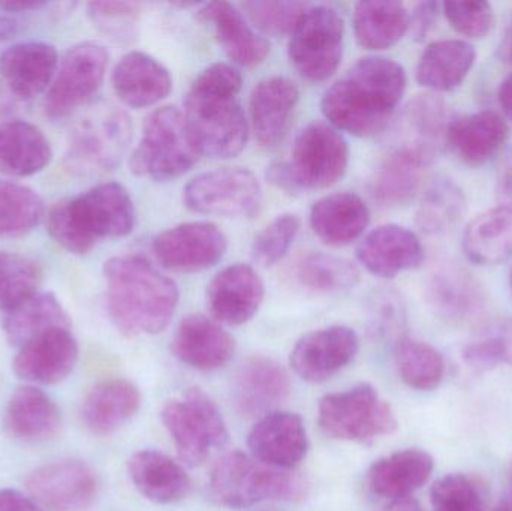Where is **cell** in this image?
<instances>
[{
	"mask_svg": "<svg viewBox=\"0 0 512 511\" xmlns=\"http://www.w3.org/2000/svg\"><path fill=\"white\" fill-rule=\"evenodd\" d=\"M265 287L259 273L249 264L225 267L207 287V306L215 321L239 327L258 314Z\"/></svg>",
	"mask_w": 512,
	"mask_h": 511,
	"instance_id": "obj_19",
	"label": "cell"
},
{
	"mask_svg": "<svg viewBox=\"0 0 512 511\" xmlns=\"http://www.w3.org/2000/svg\"><path fill=\"white\" fill-rule=\"evenodd\" d=\"M499 56L504 62L512 65V17L502 36L501 44H499Z\"/></svg>",
	"mask_w": 512,
	"mask_h": 511,
	"instance_id": "obj_58",
	"label": "cell"
},
{
	"mask_svg": "<svg viewBox=\"0 0 512 511\" xmlns=\"http://www.w3.org/2000/svg\"><path fill=\"white\" fill-rule=\"evenodd\" d=\"M433 511H483V495L471 477L447 474L430 491Z\"/></svg>",
	"mask_w": 512,
	"mask_h": 511,
	"instance_id": "obj_48",
	"label": "cell"
},
{
	"mask_svg": "<svg viewBox=\"0 0 512 511\" xmlns=\"http://www.w3.org/2000/svg\"><path fill=\"white\" fill-rule=\"evenodd\" d=\"M345 23L330 6H309L289 39L288 54L295 71L310 83L328 80L343 57Z\"/></svg>",
	"mask_w": 512,
	"mask_h": 511,
	"instance_id": "obj_11",
	"label": "cell"
},
{
	"mask_svg": "<svg viewBox=\"0 0 512 511\" xmlns=\"http://www.w3.org/2000/svg\"><path fill=\"white\" fill-rule=\"evenodd\" d=\"M492 511H512V504L508 500L502 501Z\"/></svg>",
	"mask_w": 512,
	"mask_h": 511,
	"instance_id": "obj_62",
	"label": "cell"
},
{
	"mask_svg": "<svg viewBox=\"0 0 512 511\" xmlns=\"http://www.w3.org/2000/svg\"><path fill=\"white\" fill-rule=\"evenodd\" d=\"M450 26L468 39H483L496 24L493 6L487 2H444L441 5Z\"/></svg>",
	"mask_w": 512,
	"mask_h": 511,
	"instance_id": "obj_50",
	"label": "cell"
},
{
	"mask_svg": "<svg viewBox=\"0 0 512 511\" xmlns=\"http://www.w3.org/2000/svg\"><path fill=\"white\" fill-rule=\"evenodd\" d=\"M57 68L56 48L47 42H20L0 54V78L20 101H30L50 89Z\"/></svg>",
	"mask_w": 512,
	"mask_h": 511,
	"instance_id": "obj_24",
	"label": "cell"
},
{
	"mask_svg": "<svg viewBox=\"0 0 512 511\" xmlns=\"http://www.w3.org/2000/svg\"><path fill=\"white\" fill-rule=\"evenodd\" d=\"M242 83V74L228 63H213L192 83L185 117L203 155L228 159L245 149L249 122L239 101Z\"/></svg>",
	"mask_w": 512,
	"mask_h": 511,
	"instance_id": "obj_3",
	"label": "cell"
},
{
	"mask_svg": "<svg viewBox=\"0 0 512 511\" xmlns=\"http://www.w3.org/2000/svg\"><path fill=\"white\" fill-rule=\"evenodd\" d=\"M174 356L198 371H218L231 362L236 341L213 318L191 314L183 318L171 344Z\"/></svg>",
	"mask_w": 512,
	"mask_h": 511,
	"instance_id": "obj_23",
	"label": "cell"
},
{
	"mask_svg": "<svg viewBox=\"0 0 512 511\" xmlns=\"http://www.w3.org/2000/svg\"><path fill=\"white\" fill-rule=\"evenodd\" d=\"M439 9H441V3L438 2H421L415 5L414 11L409 14V30L415 41H424L432 32L438 20Z\"/></svg>",
	"mask_w": 512,
	"mask_h": 511,
	"instance_id": "obj_53",
	"label": "cell"
},
{
	"mask_svg": "<svg viewBox=\"0 0 512 511\" xmlns=\"http://www.w3.org/2000/svg\"><path fill=\"white\" fill-rule=\"evenodd\" d=\"M394 359L403 383L418 392H432L444 380V357L426 342L406 336L394 345Z\"/></svg>",
	"mask_w": 512,
	"mask_h": 511,
	"instance_id": "obj_42",
	"label": "cell"
},
{
	"mask_svg": "<svg viewBox=\"0 0 512 511\" xmlns=\"http://www.w3.org/2000/svg\"><path fill=\"white\" fill-rule=\"evenodd\" d=\"M300 101L297 84L288 77L273 75L259 81L251 93V128L261 146L273 147L283 140Z\"/></svg>",
	"mask_w": 512,
	"mask_h": 511,
	"instance_id": "obj_25",
	"label": "cell"
},
{
	"mask_svg": "<svg viewBox=\"0 0 512 511\" xmlns=\"http://www.w3.org/2000/svg\"><path fill=\"white\" fill-rule=\"evenodd\" d=\"M0 511H44L29 495L15 489L0 491Z\"/></svg>",
	"mask_w": 512,
	"mask_h": 511,
	"instance_id": "obj_55",
	"label": "cell"
},
{
	"mask_svg": "<svg viewBox=\"0 0 512 511\" xmlns=\"http://www.w3.org/2000/svg\"><path fill=\"white\" fill-rule=\"evenodd\" d=\"M510 138L505 117L493 110L457 117L448 123L447 143L457 158L472 168L489 164Z\"/></svg>",
	"mask_w": 512,
	"mask_h": 511,
	"instance_id": "obj_27",
	"label": "cell"
},
{
	"mask_svg": "<svg viewBox=\"0 0 512 511\" xmlns=\"http://www.w3.org/2000/svg\"><path fill=\"white\" fill-rule=\"evenodd\" d=\"M44 201L29 186L0 179V237L26 236L44 218Z\"/></svg>",
	"mask_w": 512,
	"mask_h": 511,
	"instance_id": "obj_43",
	"label": "cell"
},
{
	"mask_svg": "<svg viewBox=\"0 0 512 511\" xmlns=\"http://www.w3.org/2000/svg\"><path fill=\"white\" fill-rule=\"evenodd\" d=\"M466 198L462 188L448 177L432 180L417 210V225L423 233L441 236L462 219Z\"/></svg>",
	"mask_w": 512,
	"mask_h": 511,
	"instance_id": "obj_41",
	"label": "cell"
},
{
	"mask_svg": "<svg viewBox=\"0 0 512 511\" xmlns=\"http://www.w3.org/2000/svg\"><path fill=\"white\" fill-rule=\"evenodd\" d=\"M41 282L38 261L14 252H0V311H11L35 296Z\"/></svg>",
	"mask_w": 512,
	"mask_h": 511,
	"instance_id": "obj_45",
	"label": "cell"
},
{
	"mask_svg": "<svg viewBox=\"0 0 512 511\" xmlns=\"http://www.w3.org/2000/svg\"><path fill=\"white\" fill-rule=\"evenodd\" d=\"M391 511H424L421 509L420 504L415 503L414 500H405L400 501V503H396L393 506V509Z\"/></svg>",
	"mask_w": 512,
	"mask_h": 511,
	"instance_id": "obj_60",
	"label": "cell"
},
{
	"mask_svg": "<svg viewBox=\"0 0 512 511\" xmlns=\"http://www.w3.org/2000/svg\"><path fill=\"white\" fill-rule=\"evenodd\" d=\"M11 35V27H9L8 21L5 18L0 17V42L6 41Z\"/></svg>",
	"mask_w": 512,
	"mask_h": 511,
	"instance_id": "obj_61",
	"label": "cell"
},
{
	"mask_svg": "<svg viewBox=\"0 0 512 511\" xmlns=\"http://www.w3.org/2000/svg\"><path fill=\"white\" fill-rule=\"evenodd\" d=\"M48 3L42 0H2L0 11L6 14H21V12L41 11L47 8Z\"/></svg>",
	"mask_w": 512,
	"mask_h": 511,
	"instance_id": "obj_56",
	"label": "cell"
},
{
	"mask_svg": "<svg viewBox=\"0 0 512 511\" xmlns=\"http://www.w3.org/2000/svg\"><path fill=\"white\" fill-rule=\"evenodd\" d=\"M108 51L98 42L84 41L66 51L44 99L50 119H62L86 104L101 87Z\"/></svg>",
	"mask_w": 512,
	"mask_h": 511,
	"instance_id": "obj_13",
	"label": "cell"
},
{
	"mask_svg": "<svg viewBox=\"0 0 512 511\" xmlns=\"http://www.w3.org/2000/svg\"><path fill=\"white\" fill-rule=\"evenodd\" d=\"M508 488H510V492H508L507 500L512 504V462L510 467V476H508Z\"/></svg>",
	"mask_w": 512,
	"mask_h": 511,
	"instance_id": "obj_63",
	"label": "cell"
},
{
	"mask_svg": "<svg viewBox=\"0 0 512 511\" xmlns=\"http://www.w3.org/2000/svg\"><path fill=\"white\" fill-rule=\"evenodd\" d=\"M3 428L14 440L45 443L60 434L62 414L47 393L27 384L12 393L6 405Z\"/></svg>",
	"mask_w": 512,
	"mask_h": 511,
	"instance_id": "obj_30",
	"label": "cell"
},
{
	"mask_svg": "<svg viewBox=\"0 0 512 511\" xmlns=\"http://www.w3.org/2000/svg\"><path fill=\"white\" fill-rule=\"evenodd\" d=\"M498 101L505 117L512 122V74L508 75L498 90Z\"/></svg>",
	"mask_w": 512,
	"mask_h": 511,
	"instance_id": "obj_57",
	"label": "cell"
},
{
	"mask_svg": "<svg viewBox=\"0 0 512 511\" xmlns=\"http://www.w3.org/2000/svg\"><path fill=\"white\" fill-rule=\"evenodd\" d=\"M352 21L358 45L369 51L394 47L409 30L406 6L388 0L357 3Z\"/></svg>",
	"mask_w": 512,
	"mask_h": 511,
	"instance_id": "obj_39",
	"label": "cell"
},
{
	"mask_svg": "<svg viewBox=\"0 0 512 511\" xmlns=\"http://www.w3.org/2000/svg\"><path fill=\"white\" fill-rule=\"evenodd\" d=\"M27 495L44 511H84L95 503L98 474L81 461L42 465L27 476Z\"/></svg>",
	"mask_w": 512,
	"mask_h": 511,
	"instance_id": "obj_15",
	"label": "cell"
},
{
	"mask_svg": "<svg viewBox=\"0 0 512 511\" xmlns=\"http://www.w3.org/2000/svg\"><path fill=\"white\" fill-rule=\"evenodd\" d=\"M140 3L134 2H90L87 15L90 21L110 38L126 39L134 33L140 18Z\"/></svg>",
	"mask_w": 512,
	"mask_h": 511,
	"instance_id": "obj_51",
	"label": "cell"
},
{
	"mask_svg": "<svg viewBox=\"0 0 512 511\" xmlns=\"http://www.w3.org/2000/svg\"><path fill=\"white\" fill-rule=\"evenodd\" d=\"M309 5L303 2H246L243 9L256 29L271 36H291Z\"/></svg>",
	"mask_w": 512,
	"mask_h": 511,
	"instance_id": "obj_49",
	"label": "cell"
},
{
	"mask_svg": "<svg viewBox=\"0 0 512 511\" xmlns=\"http://www.w3.org/2000/svg\"><path fill=\"white\" fill-rule=\"evenodd\" d=\"M426 302L439 320L451 326H466L483 317L487 296L481 282L469 270L448 264L427 279Z\"/></svg>",
	"mask_w": 512,
	"mask_h": 511,
	"instance_id": "obj_17",
	"label": "cell"
},
{
	"mask_svg": "<svg viewBox=\"0 0 512 511\" xmlns=\"http://www.w3.org/2000/svg\"><path fill=\"white\" fill-rule=\"evenodd\" d=\"M510 287H511V291H512V269H511V272H510Z\"/></svg>",
	"mask_w": 512,
	"mask_h": 511,
	"instance_id": "obj_64",
	"label": "cell"
},
{
	"mask_svg": "<svg viewBox=\"0 0 512 511\" xmlns=\"http://www.w3.org/2000/svg\"><path fill=\"white\" fill-rule=\"evenodd\" d=\"M53 149L44 132L26 120L0 125V171L12 177H29L50 165Z\"/></svg>",
	"mask_w": 512,
	"mask_h": 511,
	"instance_id": "obj_37",
	"label": "cell"
},
{
	"mask_svg": "<svg viewBox=\"0 0 512 511\" xmlns=\"http://www.w3.org/2000/svg\"><path fill=\"white\" fill-rule=\"evenodd\" d=\"M54 329H71V320L54 294L36 293L5 312L3 330L12 347L21 348Z\"/></svg>",
	"mask_w": 512,
	"mask_h": 511,
	"instance_id": "obj_40",
	"label": "cell"
},
{
	"mask_svg": "<svg viewBox=\"0 0 512 511\" xmlns=\"http://www.w3.org/2000/svg\"><path fill=\"white\" fill-rule=\"evenodd\" d=\"M406 84L405 69L396 60L363 57L325 92L322 113L337 131L358 138L375 137L390 125Z\"/></svg>",
	"mask_w": 512,
	"mask_h": 511,
	"instance_id": "obj_1",
	"label": "cell"
},
{
	"mask_svg": "<svg viewBox=\"0 0 512 511\" xmlns=\"http://www.w3.org/2000/svg\"><path fill=\"white\" fill-rule=\"evenodd\" d=\"M462 359L466 366L475 372H489L502 365L498 345L484 330L477 339L463 347Z\"/></svg>",
	"mask_w": 512,
	"mask_h": 511,
	"instance_id": "obj_52",
	"label": "cell"
},
{
	"mask_svg": "<svg viewBox=\"0 0 512 511\" xmlns=\"http://www.w3.org/2000/svg\"><path fill=\"white\" fill-rule=\"evenodd\" d=\"M128 473L135 489L153 503H180L191 494L192 480L185 465L156 450L134 453Z\"/></svg>",
	"mask_w": 512,
	"mask_h": 511,
	"instance_id": "obj_33",
	"label": "cell"
},
{
	"mask_svg": "<svg viewBox=\"0 0 512 511\" xmlns=\"http://www.w3.org/2000/svg\"><path fill=\"white\" fill-rule=\"evenodd\" d=\"M499 192L504 197L512 198V155L505 164L501 179H499Z\"/></svg>",
	"mask_w": 512,
	"mask_h": 511,
	"instance_id": "obj_59",
	"label": "cell"
},
{
	"mask_svg": "<svg viewBox=\"0 0 512 511\" xmlns=\"http://www.w3.org/2000/svg\"><path fill=\"white\" fill-rule=\"evenodd\" d=\"M297 276L304 287L318 293H342L360 281L357 266L345 258L312 252L298 264Z\"/></svg>",
	"mask_w": 512,
	"mask_h": 511,
	"instance_id": "obj_44",
	"label": "cell"
},
{
	"mask_svg": "<svg viewBox=\"0 0 512 511\" xmlns=\"http://www.w3.org/2000/svg\"><path fill=\"white\" fill-rule=\"evenodd\" d=\"M228 240L212 222H185L155 237L153 255L164 269L177 273H197L216 266L224 258Z\"/></svg>",
	"mask_w": 512,
	"mask_h": 511,
	"instance_id": "obj_14",
	"label": "cell"
},
{
	"mask_svg": "<svg viewBox=\"0 0 512 511\" xmlns=\"http://www.w3.org/2000/svg\"><path fill=\"white\" fill-rule=\"evenodd\" d=\"M132 140L129 114L117 105L98 104L75 125L66 150V167L80 176H99L119 167Z\"/></svg>",
	"mask_w": 512,
	"mask_h": 511,
	"instance_id": "obj_8",
	"label": "cell"
},
{
	"mask_svg": "<svg viewBox=\"0 0 512 511\" xmlns=\"http://www.w3.org/2000/svg\"><path fill=\"white\" fill-rule=\"evenodd\" d=\"M349 149L330 123L313 122L295 138L291 161L274 162L267 179L286 194L298 195L336 185L348 170Z\"/></svg>",
	"mask_w": 512,
	"mask_h": 511,
	"instance_id": "obj_5",
	"label": "cell"
},
{
	"mask_svg": "<svg viewBox=\"0 0 512 511\" xmlns=\"http://www.w3.org/2000/svg\"><path fill=\"white\" fill-rule=\"evenodd\" d=\"M111 81L117 98L131 108L153 107L173 89L170 71L143 51L125 54L114 66Z\"/></svg>",
	"mask_w": 512,
	"mask_h": 511,
	"instance_id": "obj_29",
	"label": "cell"
},
{
	"mask_svg": "<svg viewBox=\"0 0 512 511\" xmlns=\"http://www.w3.org/2000/svg\"><path fill=\"white\" fill-rule=\"evenodd\" d=\"M435 470L432 455L423 449H405L376 461L367 473V486L375 497L400 503L429 482Z\"/></svg>",
	"mask_w": 512,
	"mask_h": 511,
	"instance_id": "obj_28",
	"label": "cell"
},
{
	"mask_svg": "<svg viewBox=\"0 0 512 511\" xmlns=\"http://www.w3.org/2000/svg\"><path fill=\"white\" fill-rule=\"evenodd\" d=\"M78 353L71 329H54L18 348L12 368L18 378L32 386H53L74 371Z\"/></svg>",
	"mask_w": 512,
	"mask_h": 511,
	"instance_id": "obj_22",
	"label": "cell"
},
{
	"mask_svg": "<svg viewBox=\"0 0 512 511\" xmlns=\"http://www.w3.org/2000/svg\"><path fill=\"white\" fill-rule=\"evenodd\" d=\"M358 347L357 333L351 327H325L298 339L289 363L301 380L325 383L354 360Z\"/></svg>",
	"mask_w": 512,
	"mask_h": 511,
	"instance_id": "obj_16",
	"label": "cell"
},
{
	"mask_svg": "<svg viewBox=\"0 0 512 511\" xmlns=\"http://www.w3.org/2000/svg\"><path fill=\"white\" fill-rule=\"evenodd\" d=\"M248 447L256 461L294 470L309 450L303 419L298 414L279 410L261 417L249 432Z\"/></svg>",
	"mask_w": 512,
	"mask_h": 511,
	"instance_id": "obj_20",
	"label": "cell"
},
{
	"mask_svg": "<svg viewBox=\"0 0 512 511\" xmlns=\"http://www.w3.org/2000/svg\"><path fill=\"white\" fill-rule=\"evenodd\" d=\"M355 255L367 272L391 279L420 267L424 261V246L409 228L387 224L366 234L358 243Z\"/></svg>",
	"mask_w": 512,
	"mask_h": 511,
	"instance_id": "obj_21",
	"label": "cell"
},
{
	"mask_svg": "<svg viewBox=\"0 0 512 511\" xmlns=\"http://www.w3.org/2000/svg\"><path fill=\"white\" fill-rule=\"evenodd\" d=\"M161 419L174 441L179 461L186 467L203 464L213 450L225 447L230 438L218 405L197 387L189 389L182 399L167 402Z\"/></svg>",
	"mask_w": 512,
	"mask_h": 511,
	"instance_id": "obj_10",
	"label": "cell"
},
{
	"mask_svg": "<svg viewBox=\"0 0 512 511\" xmlns=\"http://www.w3.org/2000/svg\"><path fill=\"white\" fill-rule=\"evenodd\" d=\"M138 387L125 378H111L96 384L83 402L81 419L84 426L98 437L119 431L140 410Z\"/></svg>",
	"mask_w": 512,
	"mask_h": 511,
	"instance_id": "obj_35",
	"label": "cell"
},
{
	"mask_svg": "<svg viewBox=\"0 0 512 511\" xmlns=\"http://www.w3.org/2000/svg\"><path fill=\"white\" fill-rule=\"evenodd\" d=\"M200 17L210 24L222 50L236 65L255 68L267 59L270 53L267 39L256 33L233 3H207L201 9Z\"/></svg>",
	"mask_w": 512,
	"mask_h": 511,
	"instance_id": "obj_31",
	"label": "cell"
},
{
	"mask_svg": "<svg viewBox=\"0 0 512 511\" xmlns=\"http://www.w3.org/2000/svg\"><path fill=\"white\" fill-rule=\"evenodd\" d=\"M291 395V377L276 360L265 356L249 357L234 375V408L240 416L261 419L277 408Z\"/></svg>",
	"mask_w": 512,
	"mask_h": 511,
	"instance_id": "obj_18",
	"label": "cell"
},
{
	"mask_svg": "<svg viewBox=\"0 0 512 511\" xmlns=\"http://www.w3.org/2000/svg\"><path fill=\"white\" fill-rule=\"evenodd\" d=\"M135 227V207L125 186L99 183L77 197L51 207L47 228L54 242L74 255H86L98 243L128 236Z\"/></svg>",
	"mask_w": 512,
	"mask_h": 511,
	"instance_id": "obj_4",
	"label": "cell"
},
{
	"mask_svg": "<svg viewBox=\"0 0 512 511\" xmlns=\"http://www.w3.org/2000/svg\"><path fill=\"white\" fill-rule=\"evenodd\" d=\"M301 228V219L294 213H283L265 225L252 243V258L264 267L279 263L288 254Z\"/></svg>",
	"mask_w": 512,
	"mask_h": 511,
	"instance_id": "obj_47",
	"label": "cell"
},
{
	"mask_svg": "<svg viewBox=\"0 0 512 511\" xmlns=\"http://www.w3.org/2000/svg\"><path fill=\"white\" fill-rule=\"evenodd\" d=\"M463 251L481 266H495L512 257V203L472 219L463 233Z\"/></svg>",
	"mask_w": 512,
	"mask_h": 511,
	"instance_id": "obj_38",
	"label": "cell"
},
{
	"mask_svg": "<svg viewBox=\"0 0 512 511\" xmlns=\"http://www.w3.org/2000/svg\"><path fill=\"white\" fill-rule=\"evenodd\" d=\"M448 111L436 93L414 96L403 108L394 128L391 147L411 150L433 162L447 137Z\"/></svg>",
	"mask_w": 512,
	"mask_h": 511,
	"instance_id": "obj_26",
	"label": "cell"
},
{
	"mask_svg": "<svg viewBox=\"0 0 512 511\" xmlns=\"http://www.w3.org/2000/svg\"><path fill=\"white\" fill-rule=\"evenodd\" d=\"M201 155L185 113L176 107H161L144 120L129 165L135 176L168 182L192 170Z\"/></svg>",
	"mask_w": 512,
	"mask_h": 511,
	"instance_id": "obj_7",
	"label": "cell"
},
{
	"mask_svg": "<svg viewBox=\"0 0 512 511\" xmlns=\"http://www.w3.org/2000/svg\"><path fill=\"white\" fill-rule=\"evenodd\" d=\"M213 503L225 509H249L264 501H301L307 485L294 470H282L256 461L243 452L222 456L209 479Z\"/></svg>",
	"mask_w": 512,
	"mask_h": 511,
	"instance_id": "obj_6",
	"label": "cell"
},
{
	"mask_svg": "<svg viewBox=\"0 0 512 511\" xmlns=\"http://www.w3.org/2000/svg\"><path fill=\"white\" fill-rule=\"evenodd\" d=\"M318 425L328 438L360 444L393 435L399 428L391 405L367 383L324 396L319 402Z\"/></svg>",
	"mask_w": 512,
	"mask_h": 511,
	"instance_id": "obj_9",
	"label": "cell"
},
{
	"mask_svg": "<svg viewBox=\"0 0 512 511\" xmlns=\"http://www.w3.org/2000/svg\"><path fill=\"white\" fill-rule=\"evenodd\" d=\"M186 206L201 215L249 219L262 206V188L252 171L227 167L194 177L183 194Z\"/></svg>",
	"mask_w": 512,
	"mask_h": 511,
	"instance_id": "obj_12",
	"label": "cell"
},
{
	"mask_svg": "<svg viewBox=\"0 0 512 511\" xmlns=\"http://www.w3.org/2000/svg\"><path fill=\"white\" fill-rule=\"evenodd\" d=\"M104 278L108 314L123 336L158 335L170 326L179 306V287L147 258H110L104 264Z\"/></svg>",
	"mask_w": 512,
	"mask_h": 511,
	"instance_id": "obj_2",
	"label": "cell"
},
{
	"mask_svg": "<svg viewBox=\"0 0 512 511\" xmlns=\"http://www.w3.org/2000/svg\"><path fill=\"white\" fill-rule=\"evenodd\" d=\"M430 164L432 161L411 150L390 147L370 180L373 201L385 209L411 203Z\"/></svg>",
	"mask_w": 512,
	"mask_h": 511,
	"instance_id": "obj_34",
	"label": "cell"
},
{
	"mask_svg": "<svg viewBox=\"0 0 512 511\" xmlns=\"http://www.w3.org/2000/svg\"><path fill=\"white\" fill-rule=\"evenodd\" d=\"M477 50L463 39H442L427 45L418 60V84L430 92H451L457 89L474 68Z\"/></svg>",
	"mask_w": 512,
	"mask_h": 511,
	"instance_id": "obj_36",
	"label": "cell"
},
{
	"mask_svg": "<svg viewBox=\"0 0 512 511\" xmlns=\"http://www.w3.org/2000/svg\"><path fill=\"white\" fill-rule=\"evenodd\" d=\"M408 314L402 296L397 291L382 290L375 293L369 306V332L382 342L399 344L406 338Z\"/></svg>",
	"mask_w": 512,
	"mask_h": 511,
	"instance_id": "obj_46",
	"label": "cell"
},
{
	"mask_svg": "<svg viewBox=\"0 0 512 511\" xmlns=\"http://www.w3.org/2000/svg\"><path fill=\"white\" fill-rule=\"evenodd\" d=\"M309 221L322 243L340 248L363 236L369 227L370 210L360 195L337 192L313 204Z\"/></svg>",
	"mask_w": 512,
	"mask_h": 511,
	"instance_id": "obj_32",
	"label": "cell"
},
{
	"mask_svg": "<svg viewBox=\"0 0 512 511\" xmlns=\"http://www.w3.org/2000/svg\"><path fill=\"white\" fill-rule=\"evenodd\" d=\"M484 332L489 333L498 345L502 365L512 366V317L495 321Z\"/></svg>",
	"mask_w": 512,
	"mask_h": 511,
	"instance_id": "obj_54",
	"label": "cell"
}]
</instances>
